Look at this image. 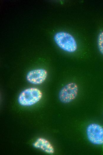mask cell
Returning <instances> with one entry per match:
<instances>
[{
    "label": "cell",
    "instance_id": "1",
    "mask_svg": "<svg viewBox=\"0 0 103 155\" xmlns=\"http://www.w3.org/2000/svg\"><path fill=\"white\" fill-rule=\"evenodd\" d=\"M54 40L57 45L62 49L69 52H75L77 48L76 41L70 34L65 32H59L54 36Z\"/></svg>",
    "mask_w": 103,
    "mask_h": 155
},
{
    "label": "cell",
    "instance_id": "2",
    "mask_svg": "<svg viewBox=\"0 0 103 155\" xmlns=\"http://www.w3.org/2000/svg\"><path fill=\"white\" fill-rule=\"evenodd\" d=\"M41 92L36 88H30L23 91L18 97L19 103L23 106H32L38 102L41 98Z\"/></svg>",
    "mask_w": 103,
    "mask_h": 155
},
{
    "label": "cell",
    "instance_id": "3",
    "mask_svg": "<svg viewBox=\"0 0 103 155\" xmlns=\"http://www.w3.org/2000/svg\"><path fill=\"white\" fill-rule=\"evenodd\" d=\"M78 87L77 84L74 82L69 83L60 91L59 98L60 101L64 103H69L76 98L78 94Z\"/></svg>",
    "mask_w": 103,
    "mask_h": 155
},
{
    "label": "cell",
    "instance_id": "4",
    "mask_svg": "<svg viewBox=\"0 0 103 155\" xmlns=\"http://www.w3.org/2000/svg\"><path fill=\"white\" fill-rule=\"evenodd\" d=\"M86 134L89 141L96 145L103 144V128L95 123L89 125L86 128Z\"/></svg>",
    "mask_w": 103,
    "mask_h": 155
},
{
    "label": "cell",
    "instance_id": "5",
    "mask_svg": "<svg viewBox=\"0 0 103 155\" xmlns=\"http://www.w3.org/2000/svg\"><path fill=\"white\" fill-rule=\"evenodd\" d=\"M47 76V72L45 69H38L29 72L26 75V79L29 83L39 85L44 82Z\"/></svg>",
    "mask_w": 103,
    "mask_h": 155
},
{
    "label": "cell",
    "instance_id": "6",
    "mask_svg": "<svg viewBox=\"0 0 103 155\" xmlns=\"http://www.w3.org/2000/svg\"><path fill=\"white\" fill-rule=\"evenodd\" d=\"M33 145L34 147L40 149L48 154H52L54 152V149L52 144L47 140L42 138L37 139Z\"/></svg>",
    "mask_w": 103,
    "mask_h": 155
},
{
    "label": "cell",
    "instance_id": "7",
    "mask_svg": "<svg viewBox=\"0 0 103 155\" xmlns=\"http://www.w3.org/2000/svg\"><path fill=\"white\" fill-rule=\"evenodd\" d=\"M97 44L99 52L103 55V31L100 32L98 35Z\"/></svg>",
    "mask_w": 103,
    "mask_h": 155
}]
</instances>
